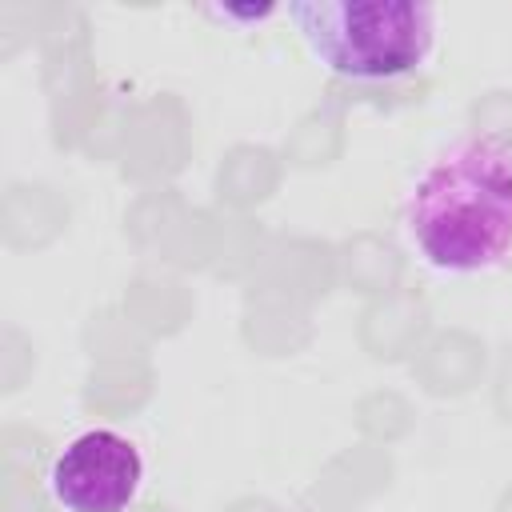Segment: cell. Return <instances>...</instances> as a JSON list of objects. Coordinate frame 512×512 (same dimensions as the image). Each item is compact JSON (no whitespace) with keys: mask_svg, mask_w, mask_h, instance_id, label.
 <instances>
[{"mask_svg":"<svg viewBox=\"0 0 512 512\" xmlns=\"http://www.w3.org/2000/svg\"><path fill=\"white\" fill-rule=\"evenodd\" d=\"M412 248L436 272L476 276L512 256V140L472 132L448 144L404 204Z\"/></svg>","mask_w":512,"mask_h":512,"instance_id":"1","label":"cell"},{"mask_svg":"<svg viewBox=\"0 0 512 512\" xmlns=\"http://www.w3.org/2000/svg\"><path fill=\"white\" fill-rule=\"evenodd\" d=\"M144 480L136 444L112 428L80 432L48 472V492L64 512H124Z\"/></svg>","mask_w":512,"mask_h":512,"instance_id":"3","label":"cell"},{"mask_svg":"<svg viewBox=\"0 0 512 512\" xmlns=\"http://www.w3.org/2000/svg\"><path fill=\"white\" fill-rule=\"evenodd\" d=\"M288 16L316 64L356 84H388L432 56L440 12L424 0H296Z\"/></svg>","mask_w":512,"mask_h":512,"instance_id":"2","label":"cell"}]
</instances>
